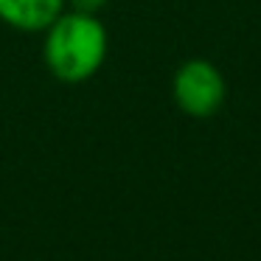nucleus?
<instances>
[{
	"mask_svg": "<svg viewBox=\"0 0 261 261\" xmlns=\"http://www.w3.org/2000/svg\"><path fill=\"white\" fill-rule=\"evenodd\" d=\"M62 12L65 0H0V23L20 34H42Z\"/></svg>",
	"mask_w": 261,
	"mask_h": 261,
	"instance_id": "3",
	"label": "nucleus"
},
{
	"mask_svg": "<svg viewBox=\"0 0 261 261\" xmlns=\"http://www.w3.org/2000/svg\"><path fill=\"white\" fill-rule=\"evenodd\" d=\"M110 54V34L101 14L65 9L42 31V62L62 85H85L104 68Z\"/></svg>",
	"mask_w": 261,
	"mask_h": 261,
	"instance_id": "1",
	"label": "nucleus"
},
{
	"mask_svg": "<svg viewBox=\"0 0 261 261\" xmlns=\"http://www.w3.org/2000/svg\"><path fill=\"white\" fill-rule=\"evenodd\" d=\"M110 0H65V9L73 12H85V14H101L107 9Z\"/></svg>",
	"mask_w": 261,
	"mask_h": 261,
	"instance_id": "4",
	"label": "nucleus"
},
{
	"mask_svg": "<svg viewBox=\"0 0 261 261\" xmlns=\"http://www.w3.org/2000/svg\"><path fill=\"white\" fill-rule=\"evenodd\" d=\"M171 98L188 118H211L227 98L225 76L211 59H186L171 76Z\"/></svg>",
	"mask_w": 261,
	"mask_h": 261,
	"instance_id": "2",
	"label": "nucleus"
}]
</instances>
